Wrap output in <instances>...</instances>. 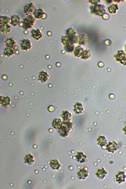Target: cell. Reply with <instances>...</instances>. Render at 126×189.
<instances>
[{"label":"cell","mask_w":126,"mask_h":189,"mask_svg":"<svg viewBox=\"0 0 126 189\" xmlns=\"http://www.w3.org/2000/svg\"><path fill=\"white\" fill-rule=\"evenodd\" d=\"M35 20V18L32 15L28 16L23 20L20 22L19 25L25 30H28L32 28Z\"/></svg>","instance_id":"obj_1"},{"label":"cell","mask_w":126,"mask_h":189,"mask_svg":"<svg viewBox=\"0 0 126 189\" xmlns=\"http://www.w3.org/2000/svg\"><path fill=\"white\" fill-rule=\"evenodd\" d=\"M33 14L34 18L37 19H44L47 16L46 14L42 9L35 10L33 12Z\"/></svg>","instance_id":"obj_4"},{"label":"cell","mask_w":126,"mask_h":189,"mask_svg":"<svg viewBox=\"0 0 126 189\" xmlns=\"http://www.w3.org/2000/svg\"><path fill=\"white\" fill-rule=\"evenodd\" d=\"M49 77V75L47 72L42 71L39 73V80L42 83L47 81Z\"/></svg>","instance_id":"obj_9"},{"label":"cell","mask_w":126,"mask_h":189,"mask_svg":"<svg viewBox=\"0 0 126 189\" xmlns=\"http://www.w3.org/2000/svg\"><path fill=\"white\" fill-rule=\"evenodd\" d=\"M118 147V144L116 142H110L107 146V149L109 152H113L116 150Z\"/></svg>","instance_id":"obj_8"},{"label":"cell","mask_w":126,"mask_h":189,"mask_svg":"<svg viewBox=\"0 0 126 189\" xmlns=\"http://www.w3.org/2000/svg\"><path fill=\"white\" fill-rule=\"evenodd\" d=\"M20 47L21 49L27 51L32 47L30 40L28 39H24L20 42Z\"/></svg>","instance_id":"obj_2"},{"label":"cell","mask_w":126,"mask_h":189,"mask_svg":"<svg viewBox=\"0 0 126 189\" xmlns=\"http://www.w3.org/2000/svg\"><path fill=\"white\" fill-rule=\"evenodd\" d=\"M7 47H12L16 45V42L14 38L11 37L7 38L5 41Z\"/></svg>","instance_id":"obj_10"},{"label":"cell","mask_w":126,"mask_h":189,"mask_svg":"<svg viewBox=\"0 0 126 189\" xmlns=\"http://www.w3.org/2000/svg\"><path fill=\"white\" fill-rule=\"evenodd\" d=\"M11 19V24L14 26H16L19 25L20 22V18L18 15L15 14L12 16Z\"/></svg>","instance_id":"obj_7"},{"label":"cell","mask_w":126,"mask_h":189,"mask_svg":"<svg viewBox=\"0 0 126 189\" xmlns=\"http://www.w3.org/2000/svg\"><path fill=\"white\" fill-rule=\"evenodd\" d=\"M11 30L10 26L8 24L0 25V31L4 33H9L10 32Z\"/></svg>","instance_id":"obj_11"},{"label":"cell","mask_w":126,"mask_h":189,"mask_svg":"<svg viewBox=\"0 0 126 189\" xmlns=\"http://www.w3.org/2000/svg\"><path fill=\"white\" fill-rule=\"evenodd\" d=\"M31 33L32 37L37 40H39L42 37V33L38 28L36 29L32 30L31 32Z\"/></svg>","instance_id":"obj_6"},{"label":"cell","mask_w":126,"mask_h":189,"mask_svg":"<svg viewBox=\"0 0 126 189\" xmlns=\"http://www.w3.org/2000/svg\"><path fill=\"white\" fill-rule=\"evenodd\" d=\"M34 8L32 3H27L24 7V13L27 15H30L33 12Z\"/></svg>","instance_id":"obj_5"},{"label":"cell","mask_w":126,"mask_h":189,"mask_svg":"<svg viewBox=\"0 0 126 189\" xmlns=\"http://www.w3.org/2000/svg\"><path fill=\"white\" fill-rule=\"evenodd\" d=\"M11 22V19L8 16H1L0 17V24H7Z\"/></svg>","instance_id":"obj_12"},{"label":"cell","mask_w":126,"mask_h":189,"mask_svg":"<svg viewBox=\"0 0 126 189\" xmlns=\"http://www.w3.org/2000/svg\"><path fill=\"white\" fill-rule=\"evenodd\" d=\"M123 130L125 131V134H126V126H125L123 129Z\"/></svg>","instance_id":"obj_13"},{"label":"cell","mask_w":126,"mask_h":189,"mask_svg":"<svg viewBox=\"0 0 126 189\" xmlns=\"http://www.w3.org/2000/svg\"><path fill=\"white\" fill-rule=\"evenodd\" d=\"M18 49V47L16 45L12 47H6L4 49V53L5 55L10 57L16 54Z\"/></svg>","instance_id":"obj_3"}]
</instances>
